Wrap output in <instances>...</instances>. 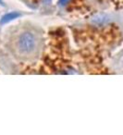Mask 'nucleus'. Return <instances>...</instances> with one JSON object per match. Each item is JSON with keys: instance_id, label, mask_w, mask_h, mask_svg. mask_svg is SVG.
<instances>
[{"instance_id": "nucleus-1", "label": "nucleus", "mask_w": 123, "mask_h": 135, "mask_svg": "<svg viewBox=\"0 0 123 135\" xmlns=\"http://www.w3.org/2000/svg\"><path fill=\"white\" fill-rule=\"evenodd\" d=\"M38 45V40L36 35L32 32L25 31L21 32L17 38L16 46L21 55L29 56L36 51Z\"/></svg>"}, {"instance_id": "nucleus-3", "label": "nucleus", "mask_w": 123, "mask_h": 135, "mask_svg": "<svg viewBox=\"0 0 123 135\" xmlns=\"http://www.w3.org/2000/svg\"><path fill=\"white\" fill-rule=\"evenodd\" d=\"M19 17H21V14L19 12H10V13H7L1 18L0 20V24H6L10 21H14V20L18 19Z\"/></svg>"}, {"instance_id": "nucleus-2", "label": "nucleus", "mask_w": 123, "mask_h": 135, "mask_svg": "<svg viewBox=\"0 0 123 135\" xmlns=\"http://www.w3.org/2000/svg\"><path fill=\"white\" fill-rule=\"evenodd\" d=\"M110 17L106 14H99L96 15L92 19V23L97 26H102V25H106L110 21Z\"/></svg>"}, {"instance_id": "nucleus-4", "label": "nucleus", "mask_w": 123, "mask_h": 135, "mask_svg": "<svg viewBox=\"0 0 123 135\" xmlns=\"http://www.w3.org/2000/svg\"><path fill=\"white\" fill-rule=\"evenodd\" d=\"M69 2V0H58V5L63 7V6H66Z\"/></svg>"}, {"instance_id": "nucleus-5", "label": "nucleus", "mask_w": 123, "mask_h": 135, "mask_svg": "<svg viewBox=\"0 0 123 135\" xmlns=\"http://www.w3.org/2000/svg\"><path fill=\"white\" fill-rule=\"evenodd\" d=\"M0 5H1V6H4V2H3L2 0H0Z\"/></svg>"}]
</instances>
